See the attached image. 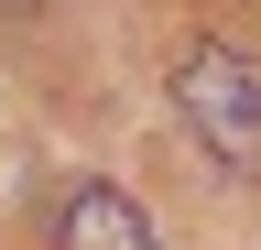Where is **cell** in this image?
I'll return each mask as SVG.
<instances>
[{
	"label": "cell",
	"mask_w": 261,
	"mask_h": 250,
	"mask_svg": "<svg viewBox=\"0 0 261 250\" xmlns=\"http://www.w3.org/2000/svg\"><path fill=\"white\" fill-rule=\"evenodd\" d=\"M174 120L196 131V152H218L228 174H261V54L196 44L174 66Z\"/></svg>",
	"instance_id": "6da1fadb"
},
{
	"label": "cell",
	"mask_w": 261,
	"mask_h": 250,
	"mask_svg": "<svg viewBox=\"0 0 261 250\" xmlns=\"http://www.w3.org/2000/svg\"><path fill=\"white\" fill-rule=\"evenodd\" d=\"M55 250H163L152 239V217L120 196V185H65V207H55Z\"/></svg>",
	"instance_id": "7a4b0ae2"
}]
</instances>
